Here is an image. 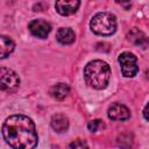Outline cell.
Masks as SVG:
<instances>
[{"mask_svg":"<svg viewBox=\"0 0 149 149\" xmlns=\"http://www.w3.org/2000/svg\"><path fill=\"white\" fill-rule=\"evenodd\" d=\"M2 136L13 149H35L38 136L35 123L26 115H10L2 123Z\"/></svg>","mask_w":149,"mask_h":149,"instance_id":"6da1fadb","label":"cell"},{"mask_svg":"<svg viewBox=\"0 0 149 149\" xmlns=\"http://www.w3.org/2000/svg\"><path fill=\"white\" fill-rule=\"evenodd\" d=\"M84 78L86 84L92 88L102 90L108 85L111 78V68L104 61H91L84 69Z\"/></svg>","mask_w":149,"mask_h":149,"instance_id":"7a4b0ae2","label":"cell"},{"mask_svg":"<svg viewBox=\"0 0 149 149\" xmlns=\"http://www.w3.org/2000/svg\"><path fill=\"white\" fill-rule=\"evenodd\" d=\"M90 27L91 30L97 35L109 36L116 30V20L113 14L107 12H100L92 17Z\"/></svg>","mask_w":149,"mask_h":149,"instance_id":"3957f363","label":"cell"},{"mask_svg":"<svg viewBox=\"0 0 149 149\" xmlns=\"http://www.w3.org/2000/svg\"><path fill=\"white\" fill-rule=\"evenodd\" d=\"M0 86L2 91L8 93L15 92L20 86V78L17 73L10 69L1 68L0 69Z\"/></svg>","mask_w":149,"mask_h":149,"instance_id":"277c9868","label":"cell"},{"mask_svg":"<svg viewBox=\"0 0 149 149\" xmlns=\"http://www.w3.org/2000/svg\"><path fill=\"white\" fill-rule=\"evenodd\" d=\"M119 63H120V68H121V72L123 74V77L132 78L139 71L137 58L132 52L125 51V52L120 54V56H119Z\"/></svg>","mask_w":149,"mask_h":149,"instance_id":"5b68a950","label":"cell"},{"mask_svg":"<svg viewBox=\"0 0 149 149\" xmlns=\"http://www.w3.org/2000/svg\"><path fill=\"white\" fill-rule=\"evenodd\" d=\"M28 29L34 36L40 38H45L51 31V26L44 20H33L28 24Z\"/></svg>","mask_w":149,"mask_h":149,"instance_id":"8992f818","label":"cell"},{"mask_svg":"<svg viewBox=\"0 0 149 149\" xmlns=\"http://www.w3.org/2000/svg\"><path fill=\"white\" fill-rule=\"evenodd\" d=\"M107 114H108L109 119L115 120V121H123V120H128L130 118L129 109L120 102H115V104L111 105Z\"/></svg>","mask_w":149,"mask_h":149,"instance_id":"52a82bcc","label":"cell"},{"mask_svg":"<svg viewBox=\"0 0 149 149\" xmlns=\"http://www.w3.org/2000/svg\"><path fill=\"white\" fill-rule=\"evenodd\" d=\"M79 6H80V1L78 0H61V1H56L55 3L56 10L63 16L74 14Z\"/></svg>","mask_w":149,"mask_h":149,"instance_id":"ba28073f","label":"cell"},{"mask_svg":"<svg viewBox=\"0 0 149 149\" xmlns=\"http://www.w3.org/2000/svg\"><path fill=\"white\" fill-rule=\"evenodd\" d=\"M127 38H128V41H130L136 47H140L143 49H146L149 45V37L142 30H140L137 28L130 29L127 34Z\"/></svg>","mask_w":149,"mask_h":149,"instance_id":"9c48e42d","label":"cell"},{"mask_svg":"<svg viewBox=\"0 0 149 149\" xmlns=\"http://www.w3.org/2000/svg\"><path fill=\"white\" fill-rule=\"evenodd\" d=\"M51 127L56 133H64L69 128V120L63 114H55L51 118Z\"/></svg>","mask_w":149,"mask_h":149,"instance_id":"30bf717a","label":"cell"},{"mask_svg":"<svg viewBox=\"0 0 149 149\" xmlns=\"http://www.w3.org/2000/svg\"><path fill=\"white\" fill-rule=\"evenodd\" d=\"M56 40L61 44H72L76 40V35L71 28H59L56 33Z\"/></svg>","mask_w":149,"mask_h":149,"instance_id":"8fae6325","label":"cell"},{"mask_svg":"<svg viewBox=\"0 0 149 149\" xmlns=\"http://www.w3.org/2000/svg\"><path fill=\"white\" fill-rule=\"evenodd\" d=\"M15 49L14 41L5 35L0 36V58H6L9 54H12Z\"/></svg>","mask_w":149,"mask_h":149,"instance_id":"7c38bea8","label":"cell"},{"mask_svg":"<svg viewBox=\"0 0 149 149\" xmlns=\"http://www.w3.org/2000/svg\"><path fill=\"white\" fill-rule=\"evenodd\" d=\"M69 92H70V87L64 83H58L50 88V94L58 100H63L69 94Z\"/></svg>","mask_w":149,"mask_h":149,"instance_id":"4fadbf2b","label":"cell"},{"mask_svg":"<svg viewBox=\"0 0 149 149\" xmlns=\"http://www.w3.org/2000/svg\"><path fill=\"white\" fill-rule=\"evenodd\" d=\"M105 127V123L102 122V120L100 119H95V120H92L87 123V128L91 130V132H98L99 129L104 128Z\"/></svg>","mask_w":149,"mask_h":149,"instance_id":"5bb4252c","label":"cell"},{"mask_svg":"<svg viewBox=\"0 0 149 149\" xmlns=\"http://www.w3.org/2000/svg\"><path fill=\"white\" fill-rule=\"evenodd\" d=\"M68 149H88V144L85 140H76L70 143Z\"/></svg>","mask_w":149,"mask_h":149,"instance_id":"9a60e30c","label":"cell"},{"mask_svg":"<svg viewBox=\"0 0 149 149\" xmlns=\"http://www.w3.org/2000/svg\"><path fill=\"white\" fill-rule=\"evenodd\" d=\"M143 116H144L146 120L149 121V102L146 105V107H144V109H143Z\"/></svg>","mask_w":149,"mask_h":149,"instance_id":"2e32d148","label":"cell"}]
</instances>
